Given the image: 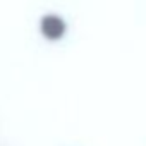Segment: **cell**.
Instances as JSON below:
<instances>
[{
    "label": "cell",
    "instance_id": "1",
    "mask_svg": "<svg viewBox=\"0 0 146 146\" xmlns=\"http://www.w3.org/2000/svg\"><path fill=\"white\" fill-rule=\"evenodd\" d=\"M65 31V24L60 17L57 16H45L41 19V33L50 38V40H57L64 35Z\"/></svg>",
    "mask_w": 146,
    "mask_h": 146
}]
</instances>
